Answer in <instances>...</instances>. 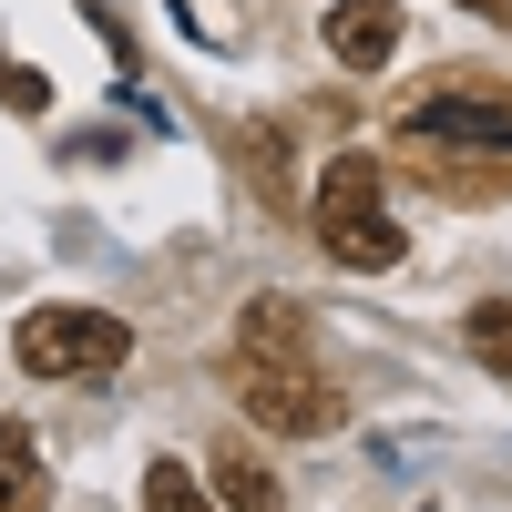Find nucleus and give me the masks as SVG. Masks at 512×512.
<instances>
[{
	"mask_svg": "<svg viewBox=\"0 0 512 512\" xmlns=\"http://www.w3.org/2000/svg\"><path fill=\"white\" fill-rule=\"evenodd\" d=\"M0 512H52V472L21 420H0Z\"/></svg>",
	"mask_w": 512,
	"mask_h": 512,
	"instance_id": "nucleus-6",
	"label": "nucleus"
},
{
	"mask_svg": "<svg viewBox=\"0 0 512 512\" xmlns=\"http://www.w3.org/2000/svg\"><path fill=\"white\" fill-rule=\"evenodd\" d=\"M308 216H318V246L338 256V267H359V277H379V267H400V256H410L390 195H379V154H328Z\"/></svg>",
	"mask_w": 512,
	"mask_h": 512,
	"instance_id": "nucleus-2",
	"label": "nucleus"
},
{
	"mask_svg": "<svg viewBox=\"0 0 512 512\" xmlns=\"http://www.w3.org/2000/svg\"><path fill=\"white\" fill-rule=\"evenodd\" d=\"M144 512H216V492H205L185 461H154L144 472Z\"/></svg>",
	"mask_w": 512,
	"mask_h": 512,
	"instance_id": "nucleus-9",
	"label": "nucleus"
},
{
	"mask_svg": "<svg viewBox=\"0 0 512 512\" xmlns=\"http://www.w3.org/2000/svg\"><path fill=\"white\" fill-rule=\"evenodd\" d=\"M0 103H11V113H41V103H52V82H41L31 62H0Z\"/></svg>",
	"mask_w": 512,
	"mask_h": 512,
	"instance_id": "nucleus-10",
	"label": "nucleus"
},
{
	"mask_svg": "<svg viewBox=\"0 0 512 512\" xmlns=\"http://www.w3.org/2000/svg\"><path fill=\"white\" fill-rule=\"evenodd\" d=\"M216 502H226V512H287V482H277L256 451H216Z\"/></svg>",
	"mask_w": 512,
	"mask_h": 512,
	"instance_id": "nucleus-7",
	"label": "nucleus"
},
{
	"mask_svg": "<svg viewBox=\"0 0 512 512\" xmlns=\"http://www.w3.org/2000/svg\"><path fill=\"white\" fill-rule=\"evenodd\" d=\"M390 144H400L410 175L431 185V195H451V205L512 195V93H472V82L420 93V103H400Z\"/></svg>",
	"mask_w": 512,
	"mask_h": 512,
	"instance_id": "nucleus-1",
	"label": "nucleus"
},
{
	"mask_svg": "<svg viewBox=\"0 0 512 512\" xmlns=\"http://www.w3.org/2000/svg\"><path fill=\"white\" fill-rule=\"evenodd\" d=\"M226 379H236L246 420H256V431H277V441L338 431V390H328L318 349H226Z\"/></svg>",
	"mask_w": 512,
	"mask_h": 512,
	"instance_id": "nucleus-3",
	"label": "nucleus"
},
{
	"mask_svg": "<svg viewBox=\"0 0 512 512\" xmlns=\"http://www.w3.org/2000/svg\"><path fill=\"white\" fill-rule=\"evenodd\" d=\"M318 41H328L338 72H390V52H400V0H328Z\"/></svg>",
	"mask_w": 512,
	"mask_h": 512,
	"instance_id": "nucleus-5",
	"label": "nucleus"
},
{
	"mask_svg": "<svg viewBox=\"0 0 512 512\" xmlns=\"http://www.w3.org/2000/svg\"><path fill=\"white\" fill-rule=\"evenodd\" d=\"M461 11H482V21H512V0H461Z\"/></svg>",
	"mask_w": 512,
	"mask_h": 512,
	"instance_id": "nucleus-11",
	"label": "nucleus"
},
{
	"mask_svg": "<svg viewBox=\"0 0 512 512\" xmlns=\"http://www.w3.org/2000/svg\"><path fill=\"white\" fill-rule=\"evenodd\" d=\"M461 338H472V359H482L492 379H512V308H502V297H482V308L461 318Z\"/></svg>",
	"mask_w": 512,
	"mask_h": 512,
	"instance_id": "nucleus-8",
	"label": "nucleus"
},
{
	"mask_svg": "<svg viewBox=\"0 0 512 512\" xmlns=\"http://www.w3.org/2000/svg\"><path fill=\"white\" fill-rule=\"evenodd\" d=\"M11 349H21L31 379H93V369H123L134 328H123L113 308H31Z\"/></svg>",
	"mask_w": 512,
	"mask_h": 512,
	"instance_id": "nucleus-4",
	"label": "nucleus"
}]
</instances>
